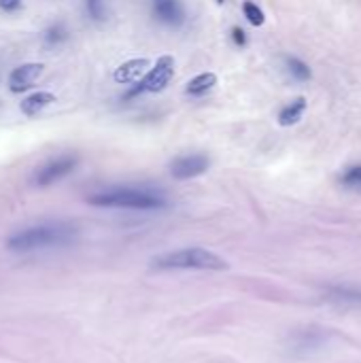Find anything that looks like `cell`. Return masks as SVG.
<instances>
[{"label":"cell","instance_id":"obj_22","mask_svg":"<svg viewBox=\"0 0 361 363\" xmlns=\"http://www.w3.org/2000/svg\"><path fill=\"white\" fill-rule=\"evenodd\" d=\"M217 2H219V4H223V2H226V0H217Z\"/></svg>","mask_w":361,"mask_h":363},{"label":"cell","instance_id":"obj_6","mask_svg":"<svg viewBox=\"0 0 361 363\" xmlns=\"http://www.w3.org/2000/svg\"><path fill=\"white\" fill-rule=\"evenodd\" d=\"M79 160L74 155H62V157H55L51 162H47L45 166H40L36 172H34V185L36 187H49L53 183H57L60 179L68 177L74 168H77Z\"/></svg>","mask_w":361,"mask_h":363},{"label":"cell","instance_id":"obj_2","mask_svg":"<svg viewBox=\"0 0 361 363\" xmlns=\"http://www.w3.org/2000/svg\"><path fill=\"white\" fill-rule=\"evenodd\" d=\"M91 206L100 208H128V211H160L168 202L160 191L143 187H113L96 191L87 198Z\"/></svg>","mask_w":361,"mask_h":363},{"label":"cell","instance_id":"obj_10","mask_svg":"<svg viewBox=\"0 0 361 363\" xmlns=\"http://www.w3.org/2000/svg\"><path fill=\"white\" fill-rule=\"evenodd\" d=\"M153 15L166 26H181L185 21V11L181 0H153Z\"/></svg>","mask_w":361,"mask_h":363},{"label":"cell","instance_id":"obj_15","mask_svg":"<svg viewBox=\"0 0 361 363\" xmlns=\"http://www.w3.org/2000/svg\"><path fill=\"white\" fill-rule=\"evenodd\" d=\"M285 64H287L289 74H291L294 79H298V81H309V79L313 77V72H311L309 64H304L300 57H287V60H285Z\"/></svg>","mask_w":361,"mask_h":363},{"label":"cell","instance_id":"obj_20","mask_svg":"<svg viewBox=\"0 0 361 363\" xmlns=\"http://www.w3.org/2000/svg\"><path fill=\"white\" fill-rule=\"evenodd\" d=\"M232 38H234V43H236L238 47H245V45H247V34H245V30L238 28V26L232 28Z\"/></svg>","mask_w":361,"mask_h":363},{"label":"cell","instance_id":"obj_7","mask_svg":"<svg viewBox=\"0 0 361 363\" xmlns=\"http://www.w3.org/2000/svg\"><path fill=\"white\" fill-rule=\"evenodd\" d=\"M209 157L194 153V155H181L170 164V174L179 181H187V179H196L200 174H204L209 170Z\"/></svg>","mask_w":361,"mask_h":363},{"label":"cell","instance_id":"obj_9","mask_svg":"<svg viewBox=\"0 0 361 363\" xmlns=\"http://www.w3.org/2000/svg\"><path fill=\"white\" fill-rule=\"evenodd\" d=\"M326 300L343 308H361V287L355 285H334L326 291Z\"/></svg>","mask_w":361,"mask_h":363},{"label":"cell","instance_id":"obj_3","mask_svg":"<svg viewBox=\"0 0 361 363\" xmlns=\"http://www.w3.org/2000/svg\"><path fill=\"white\" fill-rule=\"evenodd\" d=\"M155 270H228V262L206 249H181L160 255L151 262Z\"/></svg>","mask_w":361,"mask_h":363},{"label":"cell","instance_id":"obj_12","mask_svg":"<svg viewBox=\"0 0 361 363\" xmlns=\"http://www.w3.org/2000/svg\"><path fill=\"white\" fill-rule=\"evenodd\" d=\"M53 102H55V96H53V94H49V91H36V94L28 96V98L19 104V108H21L23 115L34 117L36 113H40L45 106H49V104H53Z\"/></svg>","mask_w":361,"mask_h":363},{"label":"cell","instance_id":"obj_1","mask_svg":"<svg viewBox=\"0 0 361 363\" xmlns=\"http://www.w3.org/2000/svg\"><path fill=\"white\" fill-rule=\"evenodd\" d=\"M79 230L72 223L66 221H47L38 225H30L26 230H19L6 238V249L15 253H30V251H43V249H57L68 247L77 240Z\"/></svg>","mask_w":361,"mask_h":363},{"label":"cell","instance_id":"obj_21","mask_svg":"<svg viewBox=\"0 0 361 363\" xmlns=\"http://www.w3.org/2000/svg\"><path fill=\"white\" fill-rule=\"evenodd\" d=\"M19 4H21V0H0V9H2V11H6V13L17 11V9H19Z\"/></svg>","mask_w":361,"mask_h":363},{"label":"cell","instance_id":"obj_18","mask_svg":"<svg viewBox=\"0 0 361 363\" xmlns=\"http://www.w3.org/2000/svg\"><path fill=\"white\" fill-rule=\"evenodd\" d=\"M243 11H245V17H247L253 26H264V23H266V15H264V11H262L255 2H245Z\"/></svg>","mask_w":361,"mask_h":363},{"label":"cell","instance_id":"obj_19","mask_svg":"<svg viewBox=\"0 0 361 363\" xmlns=\"http://www.w3.org/2000/svg\"><path fill=\"white\" fill-rule=\"evenodd\" d=\"M85 9L94 21H102L106 11H104V0H85Z\"/></svg>","mask_w":361,"mask_h":363},{"label":"cell","instance_id":"obj_11","mask_svg":"<svg viewBox=\"0 0 361 363\" xmlns=\"http://www.w3.org/2000/svg\"><path fill=\"white\" fill-rule=\"evenodd\" d=\"M147 68H149V60H147V57L130 60V62L121 64V66L115 70L113 79H115L117 83H121V85H126V83H136V81L145 74Z\"/></svg>","mask_w":361,"mask_h":363},{"label":"cell","instance_id":"obj_4","mask_svg":"<svg viewBox=\"0 0 361 363\" xmlns=\"http://www.w3.org/2000/svg\"><path fill=\"white\" fill-rule=\"evenodd\" d=\"M172 77H174V57L162 55V57L155 62V66L145 74V79H143L136 87H132V89L126 94V98H136V96L143 94V91H149V94L164 91V89L168 87V83L172 81Z\"/></svg>","mask_w":361,"mask_h":363},{"label":"cell","instance_id":"obj_13","mask_svg":"<svg viewBox=\"0 0 361 363\" xmlns=\"http://www.w3.org/2000/svg\"><path fill=\"white\" fill-rule=\"evenodd\" d=\"M304 111H306V98L300 96V98H296L291 104H287V106L279 113V123H281L283 128L294 125V123H298V121L302 119Z\"/></svg>","mask_w":361,"mask_h":363},{"label":"cell","instance_id":"obj_8","mask_svg":"<svg viewBox=\"0 0 361 363\" xmlns=\"http://www.w3.org/2000/svg\"><path fill=\"white\" fill-rule=\"evenodd\" d=\"M45 66L38 62H30V64H21L17 66L11 74H9V89L13 94H21L26 91L40 74H43Z\"/></svg>","mask_w":361,"mask_h":363},{"label":"cell","instance_id":"obj_5","mask_svg":"<svg viewBox=\"0 0 361 363\" xmlns=\"http://www.w3.org/2000/svg\"><path fill=\"white\" fill-rule=\"evenodd\" d=\"M330 332L323 330V328H302V330H296L291 336H289V347H291V353L296 355H309V353H315L319 351L323 345H328L330 340Z\"/></svg>","mask_w":361,"mask_h":363},{"label":"cell","instance_id":"obj_17","mask_svg":"<svg viewBox=\"0 0 361 363\" xmlns=\"http://www.w3.org/2000/svg\"><path fill=\"white\" fill-rule=\"evenodd\" d=\"M340 183L349 189H361V166H351L343 172Z\"/></svg>","mask_w":361,"mask_h":363},{"label":"cell","instance_id":"obj_14","mask_svg":"<svg viewBox=\"0 0 361 363\" xmlns=\"http://www.w3.org/2000/svg\"><path fill=\"white\" fill-rule=\"evenodd\" d=\"M217 85V74L215 72H202L198 77H194L189 83H187V94L189 96H204L209 89H213Z\"/></svg>","mask_w":361,"mask_h":363},{"label":"cell","instance_id":"obj_16","mask_svg":"<svg viewBox=\"0 0 361 363\" xmlns=\"http://www.w3.org/2000/svg\"><path fill=\"white\" fill-rule=\"evenodd\" d=\"M64 40H66V28L62 23H53V26H49L45 30V45L55 47V45H60Z\"/></svg>","mask_w":361,"mask_h":363}]
</instances>
